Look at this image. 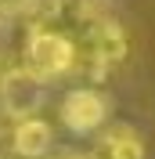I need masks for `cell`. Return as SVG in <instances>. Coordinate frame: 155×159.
<instances>
[{
    "label": "cell",
    "instance_id": "cell-1",
    "mask_svg": "<svg viewBox=\"0 0 155 159\" xmlns=\"http://www.w3.org/2000/svg\"><path fill=\"white\" fill-rule=\"evenodd\" d=\"M76 61H79V47L58 29H36L25 43V65L40 80L65 76L76 69Z\"/></svg>",
    "mask_w": 155,
    "mask_h": 159
},
{
    "label": "cell",
    "instance_id": "cell-2",
    "mask_svg": "<svg viewBox=\"0 0 155 159\" xmlns=\"http://www.w3.org/2000/svg\"><path fill=\"white\" fill-rule=\"evenodd\" d=\"M126 51H130V40H126V29L116 18L101 15V18L83 25V54H87L94 76H105L112 65H119L126 58Z\"/></svg>",
    "mask_w": 155,
    "mask_h": 159
},
{
    "label": "cell",
    "instance_id": "cell-3",
    "mask_svg": "<svg viewBox=\"0 0 155 159\" xmlns=\"http://www.w3.org/2000/svg\"><path fill=\"white\" fill-rule=\"evenodd\" d=\"M108 112H112L108 98L101 90H94V87L69 90L65 98H61V105H58L61 123H65L72 134H94V130H101L108 123Z\"/></svg>",
    "mask_w": 155,
    "mask_h": 159
},
{
    "label": "cell",
    "instance_id": "cell-4",
    "mask_svg": "<svg viewBox=\"0 0 155 159\" xmlns=\"http://www.w3.org/2000/svg\"><path fill=\"white\" fill-rule=\"evenodd\" d=\"M0 105L4 112L15 119L36 116V109L43 105V80L29 69V65H15L0 76Z\"/></svg>",
    "mask_w": 155,
    "mask_h": 159
},
{
    "label": "cell",
    "instance_id": "cell-5",
    "mask_svg": "<svg viewBox=\"0 0 155 159\" xmlns=\"http://www.w3.org/2000/svg\"><path fill=\"white\" fill-rule=\"evenodd\" d=\"M11 145H15V152H18L22 159H43V156H51L54 130H51L43 119L25 116L18 127H15V134H11Z\"/></svg>",
    "mask_w": 155,
    "mask_h": 159
},
{
    "label": "cell",
    "instance_id": "cell-6",
    "mask_svg": "<svg viewBox=\"0 0 155 159\" xmlns=\"http://www.w3.org/2000/svg\"><path fill=\"white\" fill-rule=\"evenodd\" d=\"M101 159H144V138L134 127L116 123L101 138Z\"/></svg>",
    "mask_w": 155,
    "mask_h": 159
},
{
    "label": "cell",
    "instance_id": "cell-7",
    "mask_svg": "<svg viewBox=\"0 0 155 159\" xmlns=\"http://www.w3.org/2000/svg\"><path fill=\"white\" fill-rule=\"evenodd\" d=\"M54 159H97L94 152H65V156H54Z\"/></svg>",
    "mask_w": 155,
    "mask_h": 159
}]
</instances>
